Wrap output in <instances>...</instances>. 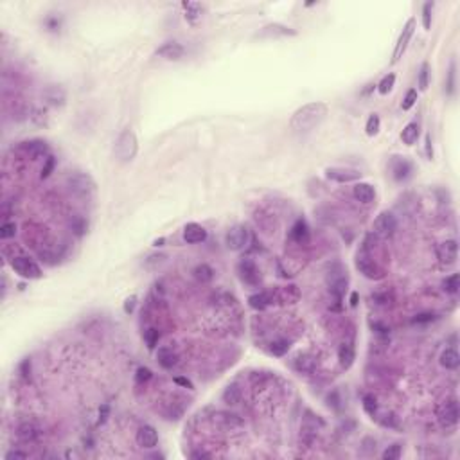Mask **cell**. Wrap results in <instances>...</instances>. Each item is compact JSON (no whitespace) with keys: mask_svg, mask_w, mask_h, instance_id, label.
Wrapping results in <instances>:
<instances>
[{"mask_svg":"<svg viewBox=\"0 0 460 460\" xmlns=\"http://www.w3.org/2000/svg\"><path fill=\"white\" fill-rule=\"evenodd\" d=\"M437 318L435 313H419L412 318V324H428V322H433Z\"/></svg>","mask_w":460,"mask_h":460,"instance_id":"obj_46","label":"cell"},{"mask_svg":"<svg viewBox=\"0 0 460 460\" xmlns=\"http://www.w3.org/2000/svg\"><path fill=\"white\" fill-rule=\"evenodd\" d=\"M460 277H458V273H453V275H449V277H446L442 281V288H444V291H447V293H451V295H455L456 291H458V288H460Z\"/></svg>","mask_w":460,"mask_h":460,"instance_id":"obj_34","label":"cell"},{"mask_svg":"<svg viewBox=\"0 0 460 460\" xmlns=\"http://www.w3.org/2000/svg\"><path fill=\"white\" fill-rule=\"evenodd\" d=\"M298 297H300V293H298L297 286H286V288H281L277 291V298L284 304H295Z\"/></svg>","mask_w":460,"mask_h":460,"instance_id":"obj_29","label":"cell"},{"mask_svg":"<svg viewBox=\"0 0 460 460\" xmlns=\"http://www.w3.org/2000/svg\"><path fill=\"white\" fill-rule=\"evenodd\" d=\"M363 410H365V412H367L370 417H376V413H377V403H376V399H374V395H370V394L363 395Z\"/></svg>","mask_w":460,"mask_h":460,"instance_id":"obj_39","label":"cell"},{"mask_svg":"<svg viewBox=\"0 0 460 460\" xmlns=\"http://www.w3.org/2000/svg\"><path fill=\"white\" fill-rule=\"evenodd\" d=\"M394 83H395V76L394 74H386L385 78L379 81V83L376 85L377 87V92L381 94V96H386V94L394 88Z\"/></svg>","mask_w":460,"mask_h":460,"instance_id":"obj_35","label":"cell"},{"mask_svg":"<svg viewBox=\"0 0 460 460\" xmlns=\"http://www.w3.org/2000/svg\"><path fill=\"white\" fill-rule=\"evenodd\" d=\"M358 304V293L356 291H352V295H351V306H356Z\"/></svg>","mask_w":460,"mask_h":460,"instance_id":"obj_60","label":"cell"},{"mask_svg":"<svg viewBox=\"0 0 460 460\" xmlns=\"http://www.w3.org/2000/svg\"><path fill=\"white\" fill-rule=\"evenodd\" d=\"M151 377H153V372H151L148 367H141L137 370L135 379H137V383H146V381H149Z\"/></svg>","mask_w":460,"mask_h":460,"instance_id":"obj_47","label":"cell"},{"mask_svg":"<svg viewBox=\"0 0 460 460\" xmlns=\"http://www.w3.org/2000/svg\"><path fill=\"white\" fill-rule=\"evenodd\" d=\"M184 9H185V18H187V22L194 24L198 20V18L202 17V6L196 4V2H184Z\"/></svg>","mask_w":460,"mask_h":460,"instance_id":"obj_31","label":"cell"},{"mask_svg":"<svg viewBox=\"0 0 460 460\" xmlns=\"http://www.w3.org/2000/svg\"><path fill=\"white\" fill-rule=\"evenodd\" d=\"M347 284H349V275H347V270L342 266L340 263L331 264L327 272V286L331 295L334 297L338 304L342 302L343 295H345Z\"/></svg>","mask_w":460,"mask_h":460,"instance_id":"obj_3","label":"cell"},{"mask_svg":"<svg viewBox=\"0 0 460 460\" xmlns=\"http://www.w3.org/2000/svg\"><path fill=\"white\" fill-rule=\"evenodd\" d=\"M175 383L185 386V388H193V383L189 381V379H185V377H175Z\"/></svg>","mask_w":460,"mask_h":460,"instance_id":"obj_58","label":"cell"},{"mask_svg":"<svg viewBox=\"0 0 460 460\" xmlns=\"http://www.w3.org/2000/svg\"><path fill=\"white\" fill-rule=\"evenodd\" d=\"M67 185L76 196H90L96 193V182L90 175L81 171H76L67 176Z\"/></svg>","mask_w":460,"mask_h":460,"instance_id":"obj_4","label":"cell"},{"mask_svg":"<svg viewBox=\"0 0 460 460\" xmlns=\"http://www.w3.org/2000/svg\"><path fill=\"white\" fill-rule=\"evenodd\" d=\"M72 230H74L78 236L85 234V230H87V223H85V219L83 218H74V219H72Z\"/></svg>","mask_w":460,"mask_h":460,"instance_id":"obj_50","label":"cell"},{"mask_svg":"<svg viewBox=\"0 0 460 460\" xmlns=\"http://www.w3.org/2000/svg\"><path fill=\"white\" fill-rule=\"evenodd\" d=\"M437 255L442 264H453L458 257V245L455 239H447L437 246Z\"/></svg>","mask_w":460,"mask_h":460,"instance_id":"obj_15","label":"cell"},{"mask_svg":"<svg viewBox=\"0 0 460 460\" xmlns=\"http://www.w3.org/2000/svg\"><path fill=\"white\" fill-rule=\"evenodd\" d=\"M460 363V356L456 352V349H446V351L440 354V365L446 368H456Z\"/></svg>","mask_w":460,"mask_h":460,"instance_id":"obj_30","label":"cell"},{"mask_svg":"<svg viewBox=\"0 0 460 460\" xmlns=\"http://www.w3.org/2000/svg\"><path fill=\"white\" fill-rule=\"evenodd\" d=\"M372 329H376V331H377L379 334H388V331H390V329L386 327V325L379 324V322H372Z\"/></svg>","mask_w":460,"mask_h":460,"instance_id":"obj_54","label":"cell"},{"mask_svg":"<svg viewBox=\"0 0 460 460\" xmlns=\"http://www.w3.org/2000/svg\"><path fill=\"white\" fill-rule=\"evenodd\" d=\"M250 243V232L248 228L243 227V225H236L228 230L227 234V246L234 252H239V250H245Z\"/></svg>","mask_w":460,"mask_h":460,"instance_id":"obj_9","label":"cell"},{"mask_svg":"<svg viewBox=\"0 0 460 460\" xmlns=\"http://www.w3.org/2000/svg\"><path fill=\"white\" fill-rule=\"evenodd\" d=\"M137 153H139V141H137V135L130 130V128H126V130L117 137V141H115V158H117L119 162L128 164L137 157Z\"/></svg>","mask_w":460,"mask_h":460,"instance_id":"obj_2","label":"cell"},{"mask_svg":"<svg viewBox=\"0 0 460 460\" xmlns=\"http://www.w3.org/2000/svg\"><path fill=\"white\" fill-rule=\"evenodd\" d=\"M49 90L54 94V96H51V94H45L49 101L53 103V105H58V103H60V105H63V101H65V94H63V90H60L58 87H51Z\"/></svg>","mask_w":460,"mask_h":460,"instance_id":"obj_43","label":"cell"},{"mask_svg":"<svg viewBox=\"0 0 460 460\" xmlns=\"http://www.w3.org/2000/svg\"><path fill=\"white\" fill-rule=\"evenodd\" d=\"M426 157L433 158V148H431V137H426Z\"/></svg>","mask_w":460,"mask_h":460,"instance_id":"obj_57","label":"cell"},{"mask_svg":"<svg viewBox=\"0 0 460 460\" xmlns=\"http://www.w3.org/2000/svg\"><path fill=\"white\" fill-rule=\"evenodd\" d=\"M338 359H340V365H342V368H351L352 363H354L356 359V354H354V347L351 345V343H343L342 347H340V351H338Z\"/></svg>","mask_w":460,"mask_h":460,"instance_id":"obj_27","label":"cell"},{"mask_svg":"<svg viewBox=\"0 0 460 460\" xmlns=\"http://www.w3.org/2000/svg\"><path fill=\"white\" fill-rule=\"evenodd\" d=\"M158 338H160V333H158L157 329H148V331H144V340H146L148 349H155V347H157Z\"/></svg>","mask_w":460,"mask_h":460,"instance_id":"obj_40","label":"cell"},{"mask_svg":"<svg viewBox=\"0 0 460 460\" xmlns=\"http://www.w3.org/2000/svg\"><path fill=\"white\" fill-rule=\"evenodd\" d=\"M438 422L442 424V428H453L458 422V403L456 399H447L444 401L437 410Z\"/></svg>","mask_w":460,"mask_h":460,"instance_id":"obj_8","label":"cell"},{"mask_svg":"<svg viewBox=\"0 0 460 460\" xmlns=\"http://www.w3.org/2000/svg\"><path fill=\"white\" fill-rule=\"evenodd\" d=\"M259 38H277V36H297V31L281 24H270L259 33Z\"/></svg>","mask_w":460,"mask_h":460,"instance_id":"obj_20","label":"cell"},{"mask_svg":"<svg viewBox=\"0 0 460 460\" xmlns=\"http://www.w3.org/2000/svg\"><path fill=\"white\" fill-rule=\"evenodd\" d=\"M54 167H56V158H54V157H51V155H49V157H47V160H45V166H44V169H42V178H47V176L54 171Z\"/></svg>","mask_w":460,"mask_h":460,"instance_id":"obj_48","label":"cell"},{"mask_svg":"<svg viewBox=\"0 0 460 460\" xmlns=\"http://www.w3.org/2000/svg\"><path fill=\"white\" fill-rule=\"evenodd\" d=\"M191 456H193V458H211V455L205 453V451H193L191 453Z\"/></svg>","mask_w":460,"mask_h":460,"instance_id":"obj_59","label":"cell"},{"mask_svg":"<svg viewBox=\"0 0 460 460\" xmlns=\"http://www.w3.org/2000/svg\"><path fill=\"white\" fill-rule=\"evenodd\" d=\"M417 85H419V90H426L429 85V63H422L421 69H419V78H417Z\"/></svg>","mask_w":460,"mask_h":460,"instance_id":"obj_36","label":"cell"},{"mask_svg":"<svg viewBox=\"0 0 460 460\" xmlns=\"http://www.w3.org/2000/svg\"><path fill=\"white\" fill-rule=\"evenodd\" d=\"M446 88L447 94H453V90H455V63H451V69H449V74H447Z\"/></svg>","mask_w":460,"mask_h":460,"instance_id":"obj_51","label":"cell"},{"mask_svg":"<svg viewBox=\"0 0 460 460\" xmlns=\"http://www.w3.org/2000/svg\"><path fill=\"white\" fill-rule=\"evenodd\" d=\"M415 103H417V90H415V88H412V90H408V92H406V97L403 99V105H401V108L406 112V110L412 108Z\"/></svg>","mask_w":460,"mask_h":460,"instance_id":"obj_45","label":"cell"},{"mask_svg":"<svg viewBox=\"0 0 460 460\" xmlns=\"http://www.w3.org/2000/svg\"><path fill=\"white\" fill-rule=\"evenodd\" d=\"M223 401L227 404H237L241 401V388L237 385H228L223 392Z\"/></svg>","mask_w":460,"mask_h":460,"instance_id":"obj_32","label":"cell"},{"mask_svg":"<svg viewBox=\"0 0 460 460\" xmlns=\"http://www.w3.org/2000/svg\"><path fill=\"white\" fill-rule=\"evenodd\" d=\"M379 126H381V121H379V115L372 114L370 117L367 119V124H365V132H367L368 137H374L377 132H379Z\"/></svg>","mask_w":460,"mask_h":460,"instance_id":"obj_37","label":"cell"},{"mask_svg":"<svg viewBox=\"0 0 460 460\" xmlns=\"http://www.w3.org/2000/svg\"><path fill=\"white\" fill-rule=\"evenodd\" d=\"M289 236H291V239H293L295 243H298V245H306V243L309 241V227H307V223L302 218H298L297 221H295Z\"/></svg>","mask_w":460,"mask_h":460,"instance_id":"obj_23","label":"cell"},{"mask_svg":"<svg viewBox=\"0 0 460 460\" xmlns=\"http://www.w3.org/2000/svg\"><path fill=\"white\" fill-rule=\"evenodd\" d=\"M379 424L385 426V428H397V421H395L394 413H385V415L379 419Z\"/></svg>","mask_w":460,"mask_h":460,"instance_id":"obj_49","label":"cell"},{"mask_svg":"<svg viewBox=\"0 0 460 460\" xmlns=\"http://www.w3.org/2000/svg\"><path fill=\"white\" fill-rule=\"evenodd\" d=\"M18 438L22 442H36L42 438L44 435V429L40 428L36 422H24V424L18 426V431H17Z\"/></svg>","mask_w":460,"mask_h":460,"instance_id":"obj_16","label":"cell"},{"mask_svg":"<svg viewBox=\"0 0 460 460\" xmlns=\"http://www.w3.org/2000/svg\"><path fill=\"white\" fill-rule=\"evenodd\" d=\"M273 300H275V295L272 291H259V293L252 295L248 298V306L252 309H257V311H263L268 306H272Z\"/></svg>","mask_w":460,"mask_h":460,"instance_id":"obj_21","label":"cell"},{"mask_svg":"<svg viewBox=\"0 0 460 460\" xmlns=\"http://www.w3.org/2000/svg\"><path fill=\"white\" fill-rule=\"evenodd\" d=\"M184 45L176 44V42H167L162 47L157 49V56L164 58V60H180V58H184Z\"/></svg>","mask_w":460,"mask_h":460,"instance_id":"obj_18","label":"cell"},{"mask_svg":"<svg viewBox=\"0 0 460 460\" xmlns=\"http://www.w3.org/2000/svg\"><path fill=\"white\" fill-rule=\"evenodd\" d=\"M110 415V406L108 404H103L101 408H99V422H105L106 419H108Z\"/></svg>","mask_w":460,"mask_h":460,"instance_id":"obj_52","label":"cell"},{"mask_svg":"<svg viewBox=\"0 0 460 460\" xmlns=\"http://www.w3.org/2000/svg\"><path fill=\"white\" fill-rule=\"evenodd\" d=\"M395 228H397V219L392 212L385 211L377 216L376 221L372 225V236L381 237V239H388L394 236Z\"/></svg>","mask_w":460,"mask_h":460,"instance_id":"obj_6","label":"cell"},{"mask_svg":"<svg viewBox=\"0 0 460 460\" xmlns=\"http://www.w3.org/2000/svg\"><path fill=\"white\" fill-rule=\"evenodd\" d=\"M325 176L333 182H338V184H351V182H358L361 178V173L356 171V169H349V167H327Z\"/></svg>","mask_w":460,"mask_h":460,"instance_id":"obj_12","label":"cell"},{"mask_svg":"<svg viewBox=\"0 0 460 460\" xmlns=\"http://www.w3.org/2000/svg\"><path fill=\"white\" fill-rule=\"evenodd\" d=\"M15 234H17V225L11 223V221H6V223H2V227H0V237H2V239L15 237Z\"/></svg>","mask_w":460,"mask_h":460,"instance_id":"obj_42","label":"cell"},{"mask_svg":"<svg viewBox=\"0 0 460 460\" xmlns=\"http://www.w3.org/2000/svg\"><path fill=\"white\" fill-rule=\"evenodd\" d=\"M417 139H419V123H415V121L408 123L404 126L403 133H401V141L406 146H413L417 142Z\"/></svg>","mask_w":460,"mask_h":460,"instance_id":"obj_28","label":"cell"},{"mask_svg":"<svg viewBox=\"0 0 460 460\" xmlns=\"http://www.w3.org/2000/svg\"><path fill=\"white\" fill-rule=\"evenodd\" d=\"M291 367L300 374H313L316 368V361L315 358L307 354H297L293 359H291Z\"/></svg>","mask_w":460,"mask_h":460,"instance_id":"obj_19","label":"cell"},{"mask_svg":"<svg viewBox=\"0 0 460 460\" xmlns=\"http://www.w3.org/2000/svg\"><path fill=\"white\" fill-rule=\"evenodd\" d=\"M157 359H158V363H160V367L173 368L178 363V354L173 351L171 347H160L157 351Z\"/></svg>","mask_w":460,"mask_h":460,"instance_id":"obj_25","label":"cell"},{"mask_svg":"<svg viewBox=\"0 0 460 460\" xmlns=\"http://www.w3.org/2000/svg\"><path fill=\"white\" fill-rule=\"evenodd\" d=\"M352 194L358 200L359 203H372L374 198H376V189L370 184H365V182H359L352 187Z\"/></svg>","mask_w":460,"mask_h":460,"instance_id":"obj_22","label":"cell"},{"mask_svg":"<svg viewBox=\"0 0 460 460\" xmlns=\"http://www.w3.org/2000/svg\"><path fill=\"white\" fill-rule=\"evenodd\" d=\"M13 458H27V453H22V451H9L8 455H6V460H13Z\"/></svg>","mask_w":460,"mask_h":460,"instance_id":"obj_55","label":"cell"},{"mask_svg":"<svg viewBox=\"0 0 460 460\" xmlns=\"http://www.w3.org/2000/svg\"><path fill=\"white\" fill-rule=\"evenodd\" d=\"M184 239L189 245H196V243H203L207 239V230L198 223H187L184 228Z\"/></svg>","mask_w":460,"mask_h":460,"instance_id":"obj_17","label":"cell"},{"mask_svg":"<svg viewBox=\"0 0 460 460\" xmlns=\"http://www.w3.org/2000/svg\"><path fill=\"white\" fill-rule=\"evenodd\" d=\"M288 351H289L288 340H275V342H272V345H270V352H272L273 356H284Z\"/></svg>","mask_w":460,"mask_h":460,"instance_id":"obj_38","label":"cell"},{"mask_svg":"<svg viewBox=\"0 0 460 460\" xmlns=\"http://www.w3.org/2000/svg\"><path fill=\"white\" fill-rule=\"evenodd\" d=\"M212 422H214L216 426H219V428L227 429V431L237 429L243 426L241 417L236 415V413H230V412H216L214 415H212Z\"/></svg>","mask_w":460,"mask_h":460,"instance_id":"obj_13","label":"cell"},{"mask_svg":"<svg viewBox=\"0 0 460 460\" xmlns=\"http://www.w3.org/2000/svg\"><path fill=\"white\" fill-rule=\"evenodd\" d=\"M237 273L241 277V281L248 286H257L259 281H261L259 268L252 259H243V261H239V264H237Z\"/></svg>","mask_w":460,"mask_h":460,"instance_id":"obj_11","label":"cell"},{"mask_svg":"<svg viewBox=\"0 0 460 460\" xmlns=\"http://www.w3.org/2000/svg\"><path fill=\"white\" fill-rule=\"evenodd\" d=\"M29 372H31V361H29V359H24L22 365H20V374H22L24 377H27Z\"/></svg>","mask_w":460,"mask_h":460,"instance_id":"obj_53","label":"cell"},{"mask_svg":"<svg viewBox=\"0 0 460 460\" xmlns=\"http://www.w3.org/2000/svg\"><path fill=\"white\" fill-rule=\"evenodd\" d=\"M431 9H433V2H426L422 6V26H424V29L431 27Z\"/></svg>","mask_w":460,"mask_h":460,"instance_id":"obj_44","label":"cell"},{"mask_svg":"<svg viewBox=\"0 0 460 460\" xmlns=\"http://www.w3.org/2000/svg\"><path fill=\"white\" fill-rule=\"evenodd\" d=\"M392 173H394V178L395 180H406L412 173V164L408 162L406 158H395L392 162Z\"/></svg>","mask_w":460,"mask_h":460,"instance_id":"obj_26","label":"cell"},{"mask_svg":"<svg viewBox=\"0 0 460 460\" xmlns=\"http://www.w3.org/2000/svg\"><path fill=\"white\" fill-rule=\"evenodd\" d=\"M135 300H137V297L128 298L126 304H124V311H126V313H132V311H133V307H135Z\"/></svg>","mask_w":460,"mask_h":460,"instance_id":"obj_56","label":"cell"},{"mask_svg":"<svg viewBox=\"0 0 460 460\" xmlns=\"http://www.w3.org/2000/svg\"><path fill=\"white\" fill-rule=\"evenodd\" d=\"M11 266L24 279H40L42 277V268L33 259L24 257V255H18V257L11 259Z\"/></svg>","mask_w":460,"mask_h":460,"instance_id":"obj_7","label":"cell"},{"mask_svg":"<svg viewBox=\"0 0 460 460\" xmlns=\"http://www.w3.org/2000/svg\"><path fill=\"white\" fill-rule=\"evenodd\" d=\"M413 31H415V20L410 18V20L406 22V26L403 27L401 35H399V40H397V44H395V49H394V54H392V63H397L399 60L403 58L404 51H406L408 44H410V40H412V36H413Z\"/></svg>","mask_w":460,"mask_h":460,"instance_id":"obj_10","label":"cell"},{"mask_svg":"<svg viewBox=\"0 0 460 460\" xmlns=\"http://www.w3.org/2000/svg\"><path fill=\"white\" fill-rule=\"evenodd\" d=\"M22 149L29 157L40 158V157H49V146L45 141H27L22 142Z\"/></svg>","mask_w":460,"mask_h":460,"instance_id":"obj_24","label":"cell"},{"mask_svg":"<svg viewBox=\"0 0 460 460\" xmlns=\"http://www.w3.org/2000/svg\"><path fill=\"white\" fill-rule=\"evenodd\" d=\"M356 268H358V272L361 273L363 277H367V279H381L383 277V270L379 266H377L376 263L372 261V257H370V250L363 248L361 246V250L358 252V255H356Z\"/></svg>","mask_w":460,"mask_h":460,"instance_id":"obj_5","label":"cell"},{"mask_svg":"<svg viewBox=\"0 0 460 460\" xmlns=\"http://www.w3.org/2000/svg\"><path fill=\"white\" fill-rule=\"evenodd\" d=\"M137 444L141 447H144V449H153V447H157L158 444V433L157 429L153 428V426L149 424H144L139 428V431H137Z\"/></svg>","mask_w":460,"mask_h":460,"instance_id":"obj_14","label":"cell"},{"mask_svg":"<svg viewBox=\"0 0 460 460\" xmlns=\"http://www.w3.org/2000/svg\"><path fill=\"white\" fill-rule=\"evenodd\" d=\"M194 277H196L200 282H211L214 279V270H212L209 264H198L194 268Z\"/></svg>","mask_w":460,"mask_h":460,"instance_id":"obj_33","label":"cell"},{"mask_svg":"<svg viewBox=\"0 0 460 460\" xmlns=\"http://www.w3.org/2000/svg\"><path fill=\"white\" fill-rule=\"evenodd\" d=\"M399 456H401V446L399 444H392V446H388L383 451L381 458L383 460H397Z\"/></svg>","mask_w":460,"mask_h":460,"instance_id":"obj_41","label":"cell"},{"mask_svg":"<svg viewBox=\"0 0 460 460\" xmlns=\"http://www.w3.org/2000/svg\"><path fill=\"white\" fill-rule=\"evenodd\" d=\"M325 115H327V105L322 101L309 103L298 108L289 121V128L295 133H309L315 128H318L324 123Z\"/></svg>","mask_w":460,"mask_h":460,"instance_id":"obj_1","label":"cell"}]
</instances>
